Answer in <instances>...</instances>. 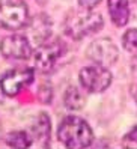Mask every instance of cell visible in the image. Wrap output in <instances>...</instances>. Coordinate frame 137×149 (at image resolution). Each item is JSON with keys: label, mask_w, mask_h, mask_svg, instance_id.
<instances>
[{"label": "cell", "mask_w": 137, "mask_h": 149, "mask_svg": "<svg viewBox=\"0 0 137 149\" xmlns=\"http://www.w3.org/2000/svg\"><path fill=\"white\" fill-rule=\"evenodd\" d=\"M99 3H101V0H79V6L84 8V9H93Z\"/></svg>", "instance_id": "obj_16"}, {"label": "cell", "mask_w": 137, "mask_h": 149, "mask_svg": "<svg viewBox=\"0 0 137 149\" xmlns=\"http://www.w3.org/2000/svg\"><path fill=\"white\" fill-rule=\"evenodd\" d=\"M6 143L11 148H27L32 145V140L26 131H12L6 136Z\"/></svg>", "instance_id": "obj_13"}, {"label": "cell", "mask_w": 137, "mask_h": 149, "mask_svg": "<svg viewBox=\"0 0 137 149\" xmlns=\"http://www.w3.org/2000/svg\"><path fill=\"white\" fill-rule=\"evenodd\" d=\"M33 81V69L32 68H14L3 74L0 84L8 96H15L24 86H29Z\"/></svg>", "instance_id": "obj_6"}, {"label": "cell", "mask_w": 137, "mask_h": 149, "mask_svg": "<svg viewBox=\"0 0 137 149\" xmlns=\"http://www.w3.org/2000/svg\"><path fill=\"white\" fill-rule=\"evenodd\" d=\"M124 48L131 54H137V29H130L122 36Z\"/></svg>", "instance_id": "obj_14"}, {"label": "cell", "mask_w": 137, "mask_h": 149, "mask_svg": "<svg viewBox=\"0 0 137 149\" xmlns=\"http://www.w3.org/2000/svg\"><path fill=\"white\" fill-rule=\"evenodd\" d=\"M122 146L128 149H137V127H134L130 133H127L124 136Z\"/></svg>", "instance_id": "obj_15"}, {"label": "cell", "mask_w": 137, "mask_h": 149, "mask_svg": "<svg viewBox=\"0 0 137 149\" xmlns=\"http://www.w3.org/2000/svg\"><path fill=\"white\" fill-rule=\"evenodd\" d=\"M104 20L102 17L92 9H84L81 8L80 11H74L66 17L65 20V32L72 39H81L88 35H92L98 32Z\"/></svg>", "instance_id": "obj_2"}, {"label": "cell", "mask_w": 137, "mask_h": 149, "mask_svg": "<svg viewBox=\"0 0 137 149\" xmlns=\"http://www.w3.org/2000/svg\"><path fill=\"white\" fill-rule=\"evenodd\" d=\"M108 14L112 17V21L122 27L130 20V5L128 0H108Z\"/></svg>", "instance_id": "obj_9"}, {"label": "cell", "mask_w": 137, "mask_h": 149, "mask_svg": "<svg viewBox=\"0 0 137 149\" xmlns=\"http://www.w3.org/2000/svg\"><path fill=\"white\" fill-rule=\"evenodd\" d=\"M50 130H51V124H50V118L47 113H39L35 118V120L32 122V133L38 140L44 142V146H47V140L50 139Z\"/></svg>", "instance_id": "obj_11"}, {"label": "cell", "mask_w": 137, "mask_h": 149, "mask_svg": "<svg viewBox=\"0 0 137 149\" xmlns=\"http://www.w3.org/2000/svg\"><path fill=\"white\" fill-rule=\"evenodd\" d=\"M57 139L71 149H83L92 145L93 131L84 119L79 116H66L57 128Z\"/></svg>", "instance_id": "obj_1"}, {"label": "cell", "mask_w": 137, "mask_h": 149, "mask_svg": "<svg viewBox=\"0 0 137 149\" xmlns=\"http://www.w3.org/2000/svg\"><path fill=\"white\" fill-rule=\"evenodd\" d=\"M65 53V45L59 41H51V42H42L35 51V66L39 72H50L54 69L59 59Z\"/></svg>", "instance_id": "obj_5"}, {"label": "cell", "mask_w": 137, "mask_h": 149, "mask_svg": "<svg viewBox=\"0 0 137 149\" xmlns=\"http://www.w3.org/2000/svg\"><path fill=\"white\" fill-rule=\"evenodd\" d=\"M79 80H80V84L88 92L98 93V92H104L112 84L113 75L107 69V66L95 63V65L83 68L79 74Z\"/></svg>", "instance_id": "obj_4"}, {"label": "cell", "mask_w": 137, "mask_h": 149, "mask_svg": "<svg viewBox=\"0 0 137 149\" xmlns=\"http://www.w3.org/2000/svg\"><path fill=\"white\" fill-rule=\"evenodd\" d=\"M63 102L65 107L70 110H80L84 106V95L80 92L79 87L70 86L63 95Z\"/></svg>", "instance_id": "obj_12"}, {"label": "cell", "mask_w": 137, "mask_h": 149, "mask_svg": "<svg viewBox=\"0 0 137 149\" xmlns=\"http://www.w3.org/2000/svg\"><path fill=\"white\" fill-rule=\"evenodd\" d=\"M30 36L33 38V41H36L38 44H42L45 42V39L50 36V30H51V23L50 20L47 18V15L41 14V15H36L35 18L30 21Z\"/></svg>", "instance_id": "obj_10"}, {"label": "cell", "mask_w": 137, "mask_h": 149, "mask_svg": "<svg viewBox=\"0 0 137 149\" xmlns=\"http://www.w3.org/2000/svg\"><path fill=\"white\" fill-rule=\"evenodd\" d=\"M133 96H134V100H136V102H137V84L133 87Z\"/></svg>", "instance_id": "obj_17"}, {"label": "cell", "mask_w": 137, "mask_h": 149, "mask_svg": "<svg viewBox=\"0 0 137 149\" xmlns=\"http://www.w3.org/2000/svg\"><path fill=\"white\" fill-rule=\"evenodd\" d=\"M0 51L8 59L24 60L29 59L32 54V47L29 39L23 35H11L6 36L0 42Z\"/></svg>", "instance_id": "obj_8"}, {"label": "cell", "mask_w": 137, "mask_h": 149, "mask_svg": "<svg viewBox=\"0 0 137 149\" xmlns=\"http://www.w3.org/2000/svg\"><path fill=\"white\" fill-rule=\"evenodd\" d=\"M86 54L90 60L102 66H110L118 60L119 51L116 45L107 38H101L93 41L86 50Z\"/></svg>", "instance_id": "obj_7"}, {"label": "cell", "mask_w": 137, "mask_h": 149, "mask_svg": "<svg viewBox=\"0 0 137 149\" xmlns=\"http://www.w3.org/2000/svg\"><path fill=\"white\" fill-rule=\"evenodd\" d=\"M29 23V9L23 0H0V27L18 30Z\"/></svg>", "instance_id": "obj_3"}]
</instances>
